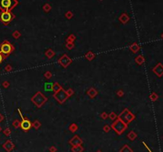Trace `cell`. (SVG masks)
<instances>
[{
    "label": "cell",
    "mask_w": 163,
    "mask_h": 152,
    "mask_svg": "<svg viewBox=\"0 0 163 152\" xmlns=\"http://www.w3.org/2000/svg\"><path fill=\"white\" fill-rule=\"evenodd\" d=\"M17 4L15 0H0V9L3 10H10Z\"/></svg>",
    "instance_id": "obj_1"
},
{
    "label": "cell",
    "mask_w": 163,
    "mask_h": 152,
    "mask_svg": "<svg viewBox=\"0 0 163 152\" xmlns=\"http://www.w3.org/2000/svg\"><path fill=\"white\" fill-rule=\"evenodd\" d=\"M14 50V47L11 44L8 42H4L3 44L0 45V53H2L4 56H7L12 51Z\"/></svg>",
    "instance_id": "obj_2"
},
{
    "label": "cell",
    "mask_w": 163,
    "mask_h": 152,
    "mask_svg": "<svg viewBox=\"0 0 163 152\" xmlns=\"http://www.w3.org/2000/svg\"><path fill=\"white\" fill-rule=\"evenodd\" d=\"M13 18H14V15L9 10H4V11L0 13V20L5 24L10 22L13 19Z\"/></svg>",
    "instance_id": "obj_3"
},
{
    "label": "cell",
    "mask_w": 163,
    "mask_h": 152,
    "mask_svg": "<svg viewBox=\"0 0 163 152\" xmlns=\"http://www.w3.org/2000/svg\"><path fill=\"white\" fill-rule=\"evenodd\" d=\"M32 100H33V102L38 107H41L42 104H43L46 101V98L44 96H42L41 93H38L33 98H32Z\"/></svg>",
    "instance_id": "obj_4"
},
{
    "label": "cell",
    "mask_w": 163,
    "mask_h": 152,
    "mask_svg": "<svg viewBox=\"0 0 163 152\" xmlns=\"http://www.w3.org/2000/svg\"><path fill=\"white\" fill-rule=\"evenodd\" d=\"M59 62H60V64H61V65H63L64 67H66V66L68 65L71 63V59L68 58L66 55H64V56L62 57L61 59H60Z\"/></svg>",
    "instance_id": "obj_5"
},
{
    "label": "cell",
    "mask_w": 163,
    "mask_h": 152,
    "mask_svg": "<svg viewBox=\"0 0 163 152\" xmlns=\"http://www.w3.org/2000/svg\"><path fill=\"white\" fill-rule=\"evenodd\" d=\"M31 127V123L27 119H24L22 123H21V127H22V130L24 131H27L29 130Z\"/></svg>",
    "instance_id": "obj_6"
},
{
    "label": "cell",
    "mask_w": 163,
    "mask_h": 152,
    "mask_svg": "<svg viewBox=\"0 0 163 152\" xmlns=\"http://www.w3.org/2000/svg\"><path fill=\"white\" fill-rule=\"evenodd\" d=\"M54 97L57 98V100H58L60 97H61V98L62 97V100H66V98L68 97V95L66 94L65 92L61 90L60 92H57V94H55V95H54Z\"/></svg>",
    "instance_id": "obj_7"
},
{
    "label": "cell",
    "mask_w": 163,
    "mask_h": 152,
    "mask_svg": "<svg viewBox=\"0 0 163 152\" xmlns=\"http://www.w3.org/2000/svg\"><path fill=\"white\" fill-rule=\"evenodd\" d=\"M45 90H46V91H52V90H53V84H52V83L46 82V84H45Z\"/></svg>",
    "instance_id": "obj_8"
},
{
    "label": "cell",
    "mask_w": 163,
    "mask_h": 152,
    "mask_svg": "<svg viewBox=\"0 0 163 152\" xmlns=\"http://www.w3.org/2000/svg\"><path fill=\"white\" fill-rule=\"evenodd\" d=\"M4 58H5V56L2 54V53H0V63H1V62L3 61Z\"/></svg>",
    "instance_id": "obj_9"
},
{
    "label": "cell",
    "mask_w": 163,
    "mask_h": 152,
    "mask_svg": "<svg viewBox=\"0 0 163 152\" xmlns=\"http://www.w3.org/2000/svg\"><path fill=\"white\" fill-rule=\"evenodd\" d=\"M3 85L5 88H6V87H8L9 86V83L7 82V81H5V82H3Z\"/></svg>",
    "instance_id": "obj_10"
},
{
    "label": "cell",
    "mask_w": 163,
    "mask_h": 152,
    "mask_svg": "<svg viewBox=\"0 0 163 152\" xmlns=\"http://www.w3.org/2000/svg\"><path fill=\"white\" fill-rule=\"evenodd\" d=\"M10 69H11V67H10V65L6 66V67L5 68V70H6V71H10Z\"/></svg>",
    "instance_id": "obj_11"
},
{
    "label": "cell",
    "mask_w": 163,
    "mask_h": 152,
    "mask_svg": "<svg viewBox=\"0 0 163 152\" xmlns=\"http://www.w3.org/2000/svg\"><path fill=\"white\" fill-rule=\"evenodd\" d=\"M3 119V115H2L1 114H0V122H1V121H2V119Z\"/></svg>",
    "instance_id": "obj_12"
}]
</instances>
